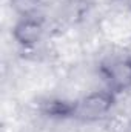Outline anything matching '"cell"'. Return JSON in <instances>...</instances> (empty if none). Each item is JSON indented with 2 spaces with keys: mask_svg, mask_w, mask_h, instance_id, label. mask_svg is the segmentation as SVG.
I'll list each match as a JSON object with an SVG mask.
<instances>
[{
  "mask_svg": "<svg viewBox=\"0 0 131 132\" xmlns=\"http://www.w3.org/2000/svg\"><path fill=\"white\" fill-rule=\"evenodd\" d=\"M111 106V97L105 94H94L82 103V115L85 117H100Z\"/></svg>",
  "mask_w": 131,
  "mask_h": 132,
  "instance_id": "obj_1",
  "label": "cell"
},
{
  "mask_svg": "<svg viewBox=\"0 0 131 132\" xmlns=\"http://www.w3.org/2000/svg\"><path fill=\"white\" fill-rule=\"evenodd\" d=\"M17 31H23V35L19 37L20 43H33L40 35V26L35 22H23L17 26Z\"/></svg>",
  "mask_w": 131,
  "mask_h": 132,
  "instance_id": "obj_2",
  "label": "cell"
}]
</instances>
